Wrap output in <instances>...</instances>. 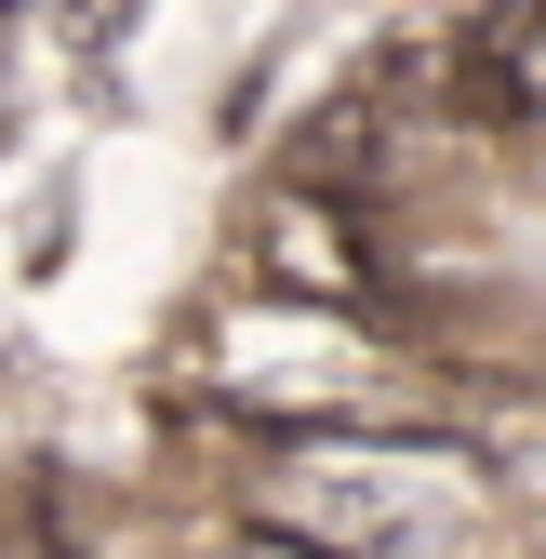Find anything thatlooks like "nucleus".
Returning <instances> with one entry per match:
<instances>
[{"instance_id":"f257e3e1","label":"nucleus","mask_w":546,"mask_h":559,"mask_svg":"<svg viewBox=\"0 0 546 559\" xmlns=\"http://www.w3.org/2000/svg\"><path fill=\"white\" fill-rule=\"evenodd\" d=\"M253 253L281 266L307 307H360V294H373V266H360V240H347V187H294L281 214L253 227Z\"/></svg>"}]
</instances>
